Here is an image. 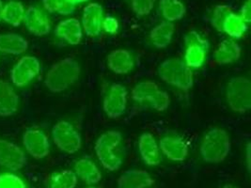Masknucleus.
Wrapping results in <instances>:
<instances>
[{
	"instance_id": "4",
	"label": "nucleus",
	"mask_w": 251,
	"mask_h": 188,
	"mask_svg": "<svg viewBox=\"0 0 251 188\" xmlns=\"http://www.w3.org/2000/svg\"><path fill=\"white\" fill-rule=\"evenodd\" d=\"M123 141L121 132L110 130L102 134L95 143V153L104 168L109 171L118 170L123 164L122 158L113 152Z\"/></svg>"
},
{
	"instance_id": "20",
	"label": "nucleus",
	"mask_w": 251,
	"mask_h": 188,
	"mask_svg": "<svg viewBox=\"0 0 251 188\" xmlns=\"http://www.w3.org/2000/svg\"><path fill=\"white\" fill-rule=\"evenodd\" d=\"M19 97L12 86L4 80H0V116L10 117L18 110Z\"/></svg>"
},
{
	"instance_id": "23",
	"label": "nucleus",
	"mask_w": 251,
	"mask_h": 188,
	"mask_svg": "<svg viewBox=\"0 0 251 188\" xmlns=\"http://www.w3.org/2000/svg\"><path fill=\"white\" fill-rule=\"evenodd\" d=\"M75 173L88 185H94L101 181L102 173L92 161L80 159L75 164Z\"/></svg>"
},
{
	"instance_id": "27",
	"label": "nucleus",
	"mask_w": 251,
	"mask_h": 188,
	"mask_svg": "<svg viewBox=\"0 0 251 188\" xmlns=\"http://www.w3.org/2000/svg\"><path fill=\"white\" fill-rule=\"evenodd\" d=\"M248 30V24L246 23L240 14L231 12L223 24V32L229 37L239 39Z\"/></svg>"
},
{
	"instance_id": "7",
	"label": "nucleus",
	"mask_w": 251,
	"mask_h": 188,
	"mask_svg": "<svg viewBox=\"0 0 251 188\" xmlns=\"http://www.w3.org/2000/svg\"><path fill=\"white\" fill-rule=\"evenodd\" d=\"M52 137L55 145L64 153L70 154L76 153L82 146L79 133L66 120H60L54 125Z\"/></svg>"
},
{
	"instance_id": "28",
	"label": "nucleus",
	"mask_w": 251,
	"mask_h": 188,
	"mask_svg": "<svg viewBox=\"0 0 251 188\" xmlns=\"http://www.w3.org/2000/svg\"><path fill=\"white\" fill-rule=\"evenodd\" d=\"M77 185V176L73 170H63L52 177L51 188H75Z\"/></svg>"
},
{
	"instance_id": "14",
	"label": "nucleus",
	"mask_w": 251,
	"mask_h": 188,
	"mask_svg": "<svg viewBox=\"0 0 251 188\" xmlns=\"http://www.w3.org/2000/svg\"><path fill=\"white\" fill-rule=\"evenodd\" d=\"M158 145L163 154L174 162H182L188 155V146L180 137H165L160 140Z\"/></svg>"
},
{
	"instance_id": "18",
	"label": "nucleus",
	"mask_w": 251,
	"mask_h": 188,
	"mask_svg": "<svg viewBox=\"0 0 251 188\" xmlns=\"http://www.w3.org/2000/svg\"><path fill=\"white\" fill-rule=\"evenodd\" d=\"M107 67L117 74H126L133 70L135 61L129 51L126 49H116L106 57Z\"/></svg>"
},
{
	"instance_id": "11",
	"label": "nucleus",
	"mask_w": 251,
	"mask_h": 188,
	"mask_svg": "<svg viewBox=\"0 0 251 188\" xmlns=\"http://www.w3.org/2000/svg\"><path fill=\"white\" fill-rule=\"evenodd\" d=\"M24 147L35 159H43L50 152V144L46 134L38 129H28L24 133Z\"/></svg>"
},
{
	"instance_id": "35",
	"label": "nucleus",
	"mask_w": 251,
	"mask_h": 188,
	"mask_svg": "<svg viewBox=\"0 0 251 188\" xmlns=\"http://www.w3.org/2000/svg\"><path fill=\"white\" fill-rule=\"evenodd\" d=\"M68 2H70L71 4H73V5H77V4H80V3H83V2H86V1H88V0H67Z\"/></svg>"
},
{
	"instance_id": "21",
	"label": "nucleus",
	"mask_w": 251,
	"mask_h": 188,
	"mask_svg": "<svg viewBox=\"0 0 251 188\" xmlns=\"http://www.w3.org/2000/svg\"><path fill=\"white\" fill-rule=\"evenodd\" d=\"M241 47L236 42L225 40L219 44L214 53V59L217 64L225 65L240 59Z\"/></svg>"
},
{
	"instance_id": "8",
	"label": "nucleus",
	"mask_w": 251,
	"mask_h": 188,
	"mask_svg": "<svg viewBox=\"0 0 251 188\" xmlns=\"http://www.w3.org/2000/svg\"><path fill=\"white\" fill-rule=\"evenodd\" d=\"M186 50L184 54V62L192 69L200 68L205 62L209 49L208 41L201 38L197 31H190L184 37Z\"/></svg>"
},
{
	"instance_id": "29",
	"label": "nucleus",
	"mask_w": 251,
	"mask_h": 188,
	"mask_svg": "<svg viewBox=\"0 0 251 188\" xmlns=\"http://www.w3.org/2000/svg\"><path fill=\"white\" fill-rule=\"evenodd\" d=\"M43 4L47 12L61 15H69L75 9V6L67 0H43Z\"/></svg>"
},
{
	"instance_id": "37",
	"label": "nucleus",
	"mask_w": 251,
	"mask_h": 188,
	"mask_svg": "<svg viewBox=\"0 0 251 188\" xmlns=\"http://www.w3.org/2000/svg\"><path fill=\"white\" fill-rule=\"evenodd\" d=\"M236 188V187H235V186H233V185H229V184H228V185H226V186H224V187H223V188Z\"/></svg>"
},
{
	"instance_id": "26",
	"label": "nucleus",
	"mask_w": 251,
	"mask_h": 188,
	"mask_svg": "<svg viewBox=\"0 0 251 188\" xmlns=\"http://www.w3.org/2000/svg\"><path fill=\"white\" fill-rule=\"evenodd\" d=\"M25 12V8L21 2L10 1L3 7L2 20L13 26H19L23 22Z\"/></svg>"
},
{
	"instance_id": "16",
	"label": "nucleus",
	"mask_w": 251,
	"mask_h": 188,
	"mask_svg": "<svg viewBox=\"0 0 251 188\" xmlns=\"http://www.w3.org/2000/svg\"><path fill=\"white\" fill-rule=\"evenodd\" d=\"M154 185V180L143 169H128L118 179V188H147Z\"/></svg>"
},
{
	"instance_id": "24",
	"label": "nucleus",
	"mask_w": 251,
	"mask_h": 188,
	"mask_svg": "<svg viewBox=\"0 0 251 188\" xmlns=\"http://www.w3.org/2000/svg\"><path fill=\"white\" fill-rule=\"evenodd\" d=\"M175 31V26L172 22H162L154 26L151 33L150 38L151 43L156 48H166L172 43V37Z\"/></svg>"
},
{
	"instance_id": "31",
	"label": "nucleus",
	"mask_w": 251,
	"mask_h": 188,
	"mask_svg": "<svg viewBox=\"0 0 251 188\" xmlns=\"http://www.w3.org/2000/svg\"><path fill=\"white\" fill-rule=\"evenodd\" d=\"M155 0H131V5L133 12L137 16L148 15L153 9Z\"/></svg>"
},
{
	"instance_id": "13",
	"label": "nucleus",
	"mask_w": 251,
	"mask_h": 188,
	"mask_svg": "<svg viewBox=\"0 0 251 188\" xmlns=\"http://www.w3.org/2000/svg\"><path fill=\"white\" fill-rule=\"evenodd\" d=\"M103 7L98 3L89 4L83 12L82 27L89 37L100 35L103 23Z\"/></svg>"
},
{
	"instance_id": "12",
	"label": "nucleus",
	"mask_w": 251,
	"mask_h": 188,
	"mask_svg": "<svg viewBox=\"0 0 251 188\" xmlns=\"http://www.w3.org/2000/svg\"><path fill=\"white\" fill-rule=\"evenodd\" d=\"M25 163V154L18 145L0 140V165L16 171L24 167Z\"/></svg>"
},
{
	"instance_id": "19",
	"label": "nucleus",
	"mask_w": 251,
	"mask_h": 188,
	"mask_svg": "<svg viewBox=\"0 0 251 188\" xmlns=\"http://www.w3.org/2000/svg\"><path fill=\"white\" fill-rule=\"evenodd\" d=\"M55 34L64 40L71 46L79 45L83 38L81 23L75 18H70L61 21L55 28Z\"/></svg>"
},
{
	"instance_id": "36",
	"label": "nucleus",
	"mask_w": 251,
	"mask_h": 188,
	"mask_svg": "<svg viewBox=\"0 0 251 188\" xmlns=\"http://www.w3.org/2000/svg\"><path fill=\"white\" fill-rule=\"evenodd\" d=\"M3 2L0 0V22L2 21V11H3Z\"/></svg>"
},
{
	"instance_id": "22",
	"label": "nucleus",
	"mask_w": 251,
	"mask_h": 188,
	"mask_svg": "<svg viewBox=\"0 0 251 188\" xmlns=\"http://www.w3.org/2000/svg\"><path fill=\"white\" fill-rule=\"evenodd\" d=\"M28 48V42L15 33L0 35V52L11 55H21Z\"/></svg>"
},
{
	"instance_id": "6",
	"label": "nucleus",
	"mask_w": 251,
	"mask_h": 188,
	"mask_svg": "<svg viewBox=\"0 0 251 188\" xmlns=\"http://www.w3.org/2000/svg\"><path fill=\"white\" fill-rule=\"evenodd\" d=\"M132 98L138 103H148L159 112L166 111L171 105L169 94L151 80L137 83L132 90Z\"/></svg>"
},
{
	"instance_id": "32",
	"label": "nucleus",
	"mask_w": 251,
	"mask_h": 188,
	"mask_svg": "<svg viewBox=\"0 0 251 188\" xmlns=\"http://www.w3.org/2000/svg\"><path fill=\"white\" fill-rule=\"evenodd\" d=\"M0 188H26L23 180L14 174L0 175Z\"/></svg>"
},
{
	"instance_id": "5",
	"label": "nucleus",
	"mask_w": 251,
	"mask_h": 188,
	"mask_svg": "<svg viewBox=\"0 0 251 188\" xmlns=\"http://www.w3.org/2000/svg\"><path fill=\"white\" fill-rule=\"evenodd\" d=\"M226 99L228 106L234 112L244 114L251 107V82L244 76L231 78L227 85Z\"/></svg>"
},
{
	"instance_id": "33",
	"label": "nucleus",
	"mask_w": 251,
	"mask_h": 188,
	"mask_svg": "<svg viewBox=\"0 0 251 188\" xmlns=\"http://www.w3.org/2000/svg\"><path fill=\"white\" fill-rule=\"evenodd\" d=\"M102 28L103 30L109 34H117L119 30V22L118 20L112 17V16H106L104 19H103L102 23Z\"/></svg>"
},
{
	"instance_id": "34",
	"label": "nucleus",
	"mask_w": 251,
	"mask_h": 188,
	"mask_svg": "<svg viewBox=\"0 0 251 188\" xmlns=\"http://www.w3.org/2000/svg\"><path fill=\"white\" fill-rule=\"evenodd\" d=\"M240 16L247 24L251 21V0H247L241 9Z\"/></svg>"
},
{
	"instance_id": "3",
	"label": "nucleus",
	"mask_w": 251,
	"mask_h": 188,
	"mask_svg": "<svg viewBox=\"0 0 251 188\" xmlns=\"http://www.w3.org/2000/svg\"><path fill=\"white\" fill-rule=\"evenodd\" d=\"M158 75L164 82L183 92H188L194 84L192 69L181 59H166L158 67Z\"/></svg>"
},
{
	"instance_id": "30",
	"label": "nucleus",
	"mask_w": 251,
	"mask_h": 188,
	"mask_svg": "<svg viewBox=\"0 0 251 188\" xmlns=\"http://www.w3.org/2000/svg\"><path fill=\"white\" fill-rule=\"evenodd\" d=\"M232 12V9L227 5H218L216 6L213 17H212V25L219 32H223V24L226 18Z\"/></svg>"
},
{
	"instance_id": "15",
	"label": "nucleus",
	"mask_w": 251,
	"mask_h": 188,
	"mask_svg": "<svg viewBox=\"0 0 251 188\" xmlns=\"http://www.w3.org/2000/svg\"><path fill=\"white\" fill-rule=\"evenodd\" d=\"M26 29L35 36H46L51 30V24L46 15L36 7H29L24 15Z\"/></svg>"
},
{
	"instance_id": "25",
	"label": "nucleus",
	"mask_w": 251,
	"mask_h": 188,
	"mask_svg": "<svg viewBox=\"0 0 251 188\" xmlns=\"http://www.w3.org/2000/svg\"><path fill=\"white\" fill-rule=\"evenodd\" d=\"M163 17L168 22L181 20L185 14V7L180 0H160Z\"/></svg>"
},
{
	"instance_id": "2",
	"label": "nucleus",
	"mask_w": 251,
	"mask_h": 188,
	"mask_svg": "<svg viewBox=\"0 0 251 188\" xmlns=\"http://www.w3.org/2000/svg\"><path fill=\"white\" fill-rule=\"evenodd\" d=\"M230 138L227 131L221 128L209 130L203 137L200 152L207 163L217 164L224 161L230 152Z\"/></svg>"
},
{
	"instance_id": "38",
	"label": "nucleus",
	"mask_w": 251,
	"mask_h": 188,
	"mask_svg": "<svg viewBox=\"0 0 251 188\" xmlns=\"http://www.w3.org/2000/svg\"><path fill=\"white\" fill-rule=\"evenodd\" d=\"M93 188V187H89V188Z\"/></svg>"
},
{
	"instance_id": "10",
	"label": "nucleus",
	"mask_w": 251,
	"mask_h": 188,
	"mask_svg": "<svg viewBox=\"0 0 251 188\" xmlns=\"http://www.w3.org/2000/svg\"><path fill=\"white\" fill-rule=\"evenodd\" d=\"M41 64L35 57L25 56L16 63L11 71V79L13 85L18 88L26 86L40 73Z\"/></svg>"
},
{
	"instance_id": "17",
	"label": "nucleus",
	"mask_w": 251,
	"mask_h": 188,
	"mask_svg": "<svg viewBox=\"0 0 251 188\" xmlns=\"http://www.w3.org/2000/svg\"><path fill=\"white\" fill-rule=\"evenodd\" d=\"M138 151L143 161L148 165H157L160 164L162 158L159 145L151 134L144 133L139 137Z\"/></svg>"
},
{
	"instance_id": "1",
	"label": "nucleus",
	"mask_w": 251,
	"mask_h": 188,
	"mask_svg": "<svg viewBox=\"0 0 251 188\" xmlns=\"http://www.w3.org/2000/svg\"><path fill=\"white\" fill-rule=\"evenodd\" d=\"M81 67L76 59L65 58L55 63L48 70L45 80L46 88L54 94L66 91L79 78Z\"/></svg>"
},
{
	"instance_id": "9",
	"label": "nucleus",
	"mask_w": 251,
	"mask_h": 188,
	"mask_svg": "<svg viewBox=\"0 0 251 188\" xmlns=\"http://www.w3.org/2000/svg\"><path fill=\"white\" fill-rule=\"evenodd\" d=\"M128 92L122 84H112L103 99L104 113L111 118H118L125 114L127 106Z\"/></svg>"
}]
</instances>
